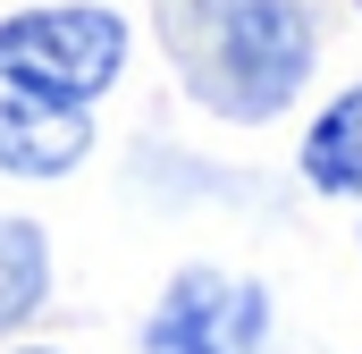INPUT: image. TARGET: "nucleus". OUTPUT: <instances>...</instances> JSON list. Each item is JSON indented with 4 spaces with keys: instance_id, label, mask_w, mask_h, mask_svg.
Returning <instances> with one entry per match:
<instances>
[{
    "instance_id": "nucleus-1",
    "label": "nucleus",
    "mask_w": 362,
    "mask_h": 354,
    "mask_svg": "<svg viewBox=\"0 0 362 354\" xmlns=\"http://www.w3.org/2000/svg\"><path fill=\"white\" fill-rule=\"evenodd\" d=\"M160 42L202 110L262 127L312 85L320 17L303 0H160Z\"/></svg>"
},
{
    "instance_id": "nucleus-2",
    "label": "nucleus",
    "mask_w": 362,
    "mask_h": 354,
    "mask_svg": "<svg viewBox=\"0 0 362 354\" xmlns=\"http://www.w3.org/2000/svg\"><path fill=\"white\" fill-rule=\"evenodd\" d=\"M0 59H8L17 76H34L42 93L85 101V110H93V93H110V85H118V68H127V25H118L110 8H93V0L25 8V17L0 25Z\"/></svg>"
},
{
    "instance_id": "nucleus-3",
    "label": "nucleus",
    "mask_w": 362,
    "mask_h": 354,
    "mask_svg": "<svg viewBox=\"0 0 362 354\" xmlns=\"http://www.w3.org/2000/svg\"><path fill=\"white\" fill-rule=\"evenodd\" d=\"M262 346H270V287L211 262H185L144 321V354H262Z\"/></svg>"
},
{
    "instance_id": "nucleus-4",
    "label": "nucleus",
    "mask_w": 362,
    "mask_h": 354,
    "mask_svg": "<svg viewBox=\"0 0 362 354\" xmlns=\"http://www.w3.org/2000/svg\"><path fill=\"white\" fill-rule=\"evenodd\" d=\"M85 144H93L85 101H59V93H42L34 76H17L0 59V169L8 177H59V169L85 161Z\"/></svg>"
},
{
    "instance_id": "nucleus-5",
    "label": "nucleus",
    "mask_w": 362,
    "mask_h": 354,
    "mask_svg": "<svg viewBox=\"0 0 362 354\" xmlns=\"http://www.w3.org/2000/svg\"><path fill=\"white\" fill-rule=\"evenodd\" d=\"M303 185L312 194H362V85L337 93L303 127Z\"/></svg>"
},
{
    "instance_id": "nucleus-6",
    "label": "nucleus",
    "mask_w": 362,
    "mask_h": 354,
    "mask_svg": "<svg viewBox=\"0 0 362 354\" xmlns=\"http://www.w3.org/2000/svg\"><path fill=\"white\" fill-rule=\"evenodd\" d=\"M51 295V236L34 219H0V329H17Z\"/></svg>"
},
{
    "instance_id": "nucleus-7",
    "label": "nucleus",
    "mask_w": 362,
    "mask_h": 354,
    "mask_svg": "<svg viewBox=\"0 0 362 354\" xmlns=\"http://www.w3.org/2000/svg\"><path fill=\"white\" fill-rule=\"evenodd\" d=\"M34 354H42V346H34Z\"/></svg>"
}]
</instances>
